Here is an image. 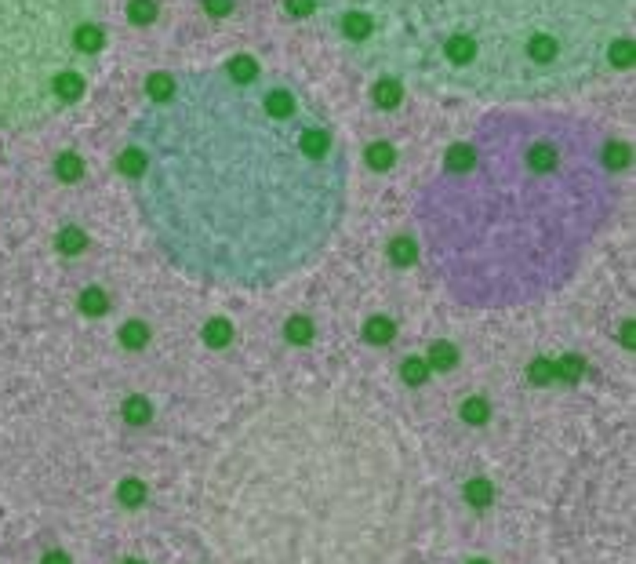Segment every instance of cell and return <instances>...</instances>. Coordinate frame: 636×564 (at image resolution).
Here are the masks:
<instances>
[{
  "instance_id": "6da1fadb",
  "label": "cell",
  "mask_w": 636,
  "mask_h": 564,
  "mask_svg": "<svg viewBox=\"0 0 636 564\" xmlns=\"http://www.w3.org/2000/svg\"><path fill=\"white\" fill-rule=\"evenodd\" d=\"M120 164L160 255L222 288L302 273L338 237L349 204L338 127L254 59L157 76Z\"/></svg>"
},
{
  "instance_id": "7a4b0ae2",
  "label": "cell",
  "mask_w": 636,
  "mask_h": 564,
  "mask_svg": "<svg viewBox=\"0 0 636 564\" xmlns=\"http://www.w3.org/2000/svg\"><path fill=\"white\" fill-rule=\"evenodd\" d=\"M626 149L553 106H498L448 146L415 200L422 259L443 291L509 310L567 284L622 200Z\"/></svg>"
},
{
  "instance_id": "3957f363",
  "label": "cell",
  "mask_w": 636,
  "mask_h": 564,
  "mask_svg": "<svg viewBox=\"0 0 636 564\" xmlns=\"http://www.w3.org/2000/svg\"><path fill=\"white\" fill-rule=\"evenodd\" d=\"M360 73L432 98L534 106L629 70L636 0H313Z\"/></svg>"
},
{
  "instance_id": "277c9868",
  "label": "cell",
  "mask_w": 636,
  "mask_h": 564,
  "mask_svg": "<svg viewBox=\"0 0 636 564\" xmlns=\"http://www.w3.org/2000/svg\"><path fill=\"white\" fill-rule=\"evenodd\" d=\"M106 48V0H0V132L80 102Z\"/></svg>"
}]
</instances>
